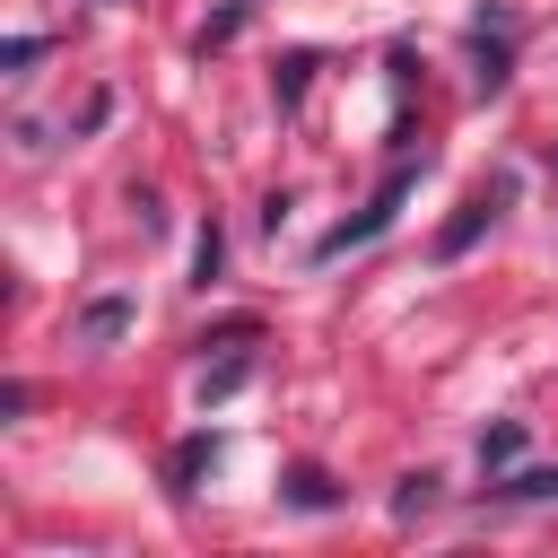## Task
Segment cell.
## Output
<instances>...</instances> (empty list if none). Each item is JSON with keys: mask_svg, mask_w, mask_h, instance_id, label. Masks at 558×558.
<instances>
[{"mask_svg": "<svg viewBox=\"0 0 558 558\" xmlns=\"http://www.w3.org/2000/svg\"><path fill=\"white\" fill-rule=\"evenodd\" d=\"M410 183H418V166H410V157H401V166H392V174H384V183H375V201H366V209H357V218H340V227H331V235H323V244H314V262H340V253H357V244H375V235H384V227H392V209H401V201H410Z\"/></svg>", "mask_w": 558, "mask_h": 558, "instance_id": "1", "label": "cell"}, {"mask_svg": "<svg viewBox=\"0 0 558 558\" xmlns=\"http://www.w3.org/2000/svg\"><path fill=\"white\" fill-rule=\"evenodd\" d=\"M122 323H131V296H96V305L78 314V340H113Z\"/></svg>", "mask_w": 558, "mask_h": 558, "instance_id": "6", "label": "cell"}, {"mask_svg": "<svg viewBox=\"0 0 558 558\" xmlns=\"http://www.w3.org/2000/svg\"><path fill=\"white\" fill-rule=\"evenodd\" d=\"M514 453H523V427H514V418H497V427L480 436V471L497 480V471H514Z\"/></svg>", "mask_w": 558, "mask_h": 558, "instance_id": "5", "label": "cell"}, {"mask_svg": "<svg viewBox=\"0 0 558 558\" xmlns=\"http://www.w3.org/2000/svg\"><path fill=\"white\" fill-rule=\"evenodd\" d=\"M488 497L497 506H541V497H558V471H497Z\"/></svg>", "mask_w": 558, "mask_h": 558, "instance_id": "4", "label": "cell"}, {"mask_svg": "<svg viewBox=\"0 0 558 558\" xmlns=\"http://www.w3.org/2000/svg\"><path fill=\"white\" fill-rule=\"evenodd\" d=\"M209 462H218V436H192V445L174 453V471H166V480H174V497H192V480H201Z\"/></svg>", "mask_w": 558, "mask_h": 558, "instance_id": "7", "label": "cell"}, {"mask_svg": "<svg viewBox=\"0 0 558 558\" xmlns=\"http://www.w3.org/2000/svg\"><path fill=\"white\" fill-rule=\"evenodd\" d=\"M26 61H44V35H9L0 44V70H26Z\"/></svg>", "mask_w": 558, "mask_h": 558, "instance_id": "12", "label": "cell"}, {"mask_svg": "<svg viewBox=\"0 0 558 558\" xmlns=\"http://www.w3.org/2000/svg\"><path fill=\"white\" fill-rule=\"evenodd\" d=\"M305 70H314V52H288V78H279V105H296V96H305Z\"/></svg>", "mask_w": 558, "mask_h": 558, "instance_id": "13", "label": "cell"}, {"mask_svg": "<svg viewBox=\"0 0 558 558\" xmlns=\"http://www.w3.org/2000/svg\"><path fill=\"white\" fill-rule=\"evenodd\" d=\"M288 497H296V506H331V480H323L314 462H296V471H288Z\"/></svg>", "mask_w": 558, "mask_h": 558, "instance_id": "10", "label": "cell"}, {"mask_svg": "<svg viewBox=\"0 0 558 558\" xmlns=\"http://www.w3.org/2000/svg\"><path fill=\"white\" fill-rule=\"evenodd\" d=\"M506 201H514V174H497V183H480V192L462 201V218H453V227L436 235V262H453V253H471V244H480V227H488V218H497Z\"/></svg>", "mask_w": 558, "mask_h": 558, "instance_id": "2", "label": "cell"}, {"mask_svg": "<svg viewBox=\"0 0 558 558\" xmlns=\"http://www.w3.org/2000/svg\"><path fill=\"white\" fill-rule=\"evenodd\" d=\"M471 52H480V87H506V52H514V26H506V17H480Z\"/></svg>", "mask_w": 558, "mask_h": 558, "instance_id": "3", "label": "cell"}, {"mask_svg": "<svg viewBox=\"0 0 558 558\" xmlns=\"http://www.w3.org/2000/svg\"><path fill=\"white\" fill-rule=\"evenodd\" d=\"M427 506H436V471H410V480L392 488V514L410 523V514H427Z\"/></svg>", "mask_w": 558, "mask_h": 558, "instance_id": "8", "label": "cell"}, {"mask_svg": "<svg viewBox=\"0 0 558 558\" xmlns=\"http://www.w3.org/2000/svg\"><path fill=\"white\" fill-rule=\"evenodd\" d=\"M218 253H227V244H218V227H201V244H192V279H201V288L218 279Z\"/></svg>", "mask_w": 558, "mask_h": 558, "instance_id": "11", "label": "cell"}, {"mask_svg": "<svg viewBox=\"0 0 558 558\" xmlns=\"http://www.w3.org/2000/svg\"><path fill=\"white\" fill-rule=\"evenodd\" d=\"M244 375H253V357H227V366H209V375H201V401H227Z\"/></svg>", "mask_w": 558, "mask_h": 558, "instance_id": "9", "label": "cell"}]
</instances>
